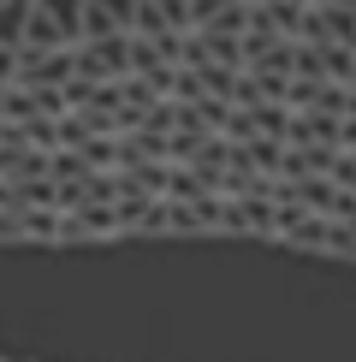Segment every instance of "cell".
I'll return each mask as SVG.
<instances>
[{"label": "cell", "mask_w": 356, "mask_h": 362, "mask_svg": "<svg viewBox=\"0 0 356 362\" xmlns=\"http://www.w3.org/2000/svg\"><path fill=\"white\" fill-rule=\"evenodd\" d=\"M24 42H42V48H78V42H83V0H30Z\"/></svg>", "instance_id": "6da1fadb"}, {"label": "cell", "mask_w": 356, "mask_h": 362, "mask_svg": "<svg viewBox=\"0 0 356 362\" xmlns=\"http://www.w3.org/2000/svg\"><path fill=\"white\" fill-rule=\"evenodd\" d=\"M226 232L232 238H279V185L226 196Z\"/></svg>", "instance_id": "7a4b0ae2"}, {"label": "cell", "mask_w": 356, "mask_h": 362, "mask_svg": "<svg viewBox=\"0 0 356 362\" xmlns=\"http://www.w3.org/2000/svg\"><path fill=\"white\" fill-rule=\"evenodd\" d=\"M71 54H78V78H125V71H131V30L83 36Z\"/></svg>", "instance_id": "3957f363"}, {"label": "cell", "mask_w": 356, "mask_h": 362, "mask_svg": "<svg viewBox=\"0 0 356 362\" xmlns=\"http://www.w3.org/2000/svg\"><path fill=\"white\" fill-rule=\"evenodd\" d=\"M167 226L172 238L226 232V196H167Z\"/></svg>", "instance_id": "277c9868"}, {"label": "cell", "mask_w": 356, "mask_h": 362, "mask_svg": "<svg viewBox=\"0 0 356 362\" xmlns=\"http://www.w3.org/2000/svg\"><path fill=\"white\" fill-rule=\"evenodd\" d=\"M78 78V54L71 48H42V42H24L18 48V83H54L66 89Z\"/></svg>", "instance_id": "5b68a950"}, {"label": "cell", "mask_w": 356, "mask_h": 362, "mask_svg": "<svg viewBox=\"0 0 356 362\" xmlns=\"http://www.w3.org/2000/svg\"><path fill=\"white\" fill-rule=\"evenodd\" d=\"M137 24V0H83V36H113Z\"/></svg>", "instance_id": "8992f818"}, {"label": "cell", "mask_w": 356, "mask_h": 362, "mask_svg": "<svg viewBox=\"0 0 356 362\" xmlns=\"http://www.w3.org/2000/svg\"><path fill=\"white\" fill-rule=\"evenodd\" d=\"M214 137V125L190 107V101H178V125H172V160H196L202 155V143Z\"/></svg>", "instance_id": "52a82bcc"}, {"label": "cell", "mask_w": 356, "mask_h": 362, "mask_svg": "<svg viewBox=\"0 0 356 362\" xmlns=\"http://www.w3.org/2000/svg\"><path fill=\"white\" fill-rule=\"evenodd\" d=\"M30 30V0H0V48H24Z\"/></svg>", "instance_id": "ba28073f"}, {"label": "cell", "mask_w": 356, "mask_h": 362, "mask_svg": "<svg viewBox=\"0 0 356 362\" xmlns=\"http://www.w3.org/2000/svg\"><path fill=\"white\" fill-rule=\"evenodd\" d=\"M326 255H345V262H356V220H338L326 226Z\"/></svg>", "instance_id": "9c48e42d"}, {"label": "cell", "mask_w": 356, "mask_h": 362, "mask_svg": "<svg viewBox=\"0 0 356 362\" xmlns=\"http://www.w3.org/2000/svg\"><path fill=\"white\" fill-rule=\"evenodd\" d=\"M0 244H30V226H24V208H0Z\"/></svg>", "instance_id": "30bf717a"}, {"label": "cell", "mask_w": 356, "mask_h": 362, "mask_svg": "<svg viewBox=\"0 0 356 362\" xmlns=\"http://www.w3.org/2000/svg\"><path fill=\"white\" fill-rule=\"evenodd\" d=\"M0 78H18V48H0Z\"/></svg>", "instance_id": "8fae6325"}]
</instances>
